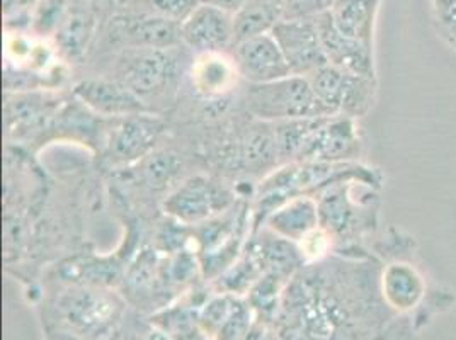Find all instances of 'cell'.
I'll return each instance as SVG.
<instances>
[{
  "label": "cell",
  "mask_w": 456,
  "mask_h": 340,
  "mask_svg": "<svg viewBox=\"0 0 456 340\" xmlns=\"http://www.w3.org/2000/svg\"><path fill=\"white\" fill-rule=\"evenodd\" d=\"M380 190L362 179L342 181L317 192L321 228L332 239L334 254L368 257L364 237L379 228Z\"/></svg>",
  "instance_id": "6da1fadb"
},
{
  "label": "cell",
  "mask_w": 456,
  "mask_h": 340,
  "mask_svg": "<svg viewBox=\"0 0 456 340\" xmlns=\"http://www.w3.org/2000/svg\"><path fill=\"white\" fill-rule=\"evenodd\" d=\"M53 312L60 330L89 340H108L125 315L126 303L111 287L72 284L58 293Z\"/></svg>",
  "instance_id": "7a4b0ae2"
},
{
  "label": "cell",
  "mask_w": 456,
  "mask_h": 340,
  "mask_svg": "<svg viewBox=\"0 0 456 340\" xmlns=\"http://www.w3.org/2000/svg\"><path fill=\"white\" fill-rule=\"evenodd\" d=\"M194 55L184 45L169 48H126L116 63V78L142 101L164 95L179 77L188 76Z\"/></svg>",
  "instance_id": "3957f363"
},
{
  "label": "cell",
  "mask_w": 456,
  "mask_h": 340,
  "mask_svg": "<svg viewBox=\"0 0 456 340\" xmlns=\"http://www.w3.org/2000/svg\"><path fill=\"white\" fill-rule=\"evenodd\" d=\"M244 102L252 117L271 125L332 116L323 108L306 77L289 76L269 84L248 85Z\"/></svg>",
  "instance_id": "277c9868"
},
{
  "label": "cell",
  "mask_w": 456,
  "mask_h": 340,
  "mask_svg": "<svg viewBox=\"0 0 456 340\" xmlns=\"http://www.w3.org/2000/svg\"><path fill=\"white\" fill-rule=\"evenodd\" d=\"M235 206L233 192L218 179L192 175L177 184L164 199V213L186 227L207 223Z\"/></svg>",
  "instance_id": "5b68a950"
},
{
  "label": "cell",
  "mask_w": 456,
  "mask_h": 340,
  "mask_svg": "<svg viewBox=\"0 0 456 340\" xmlns=\"http://www.w3.org/2000/svg\"><path fill=\"white\" fill-rule=\"evenodd\" d=\"M306 78L323 108L332 116H347L358 121L375 106L377 78L353 76L329 63Z\"/></svg>",
  "instance_id": "8992f818"
},
{
  "label": "cell",
  "mask_w": 456,
  "mask_h": 340,
  "mask_svg": "<svg viewBox=\"0 0 456 340\" xmlns=\"http://www.w3.org/2000/svg\"><path fill=\"white\" fill-rule=\"evenodd\" d=\"M166 132V123L153 113L114 117L104 138V158L114 167H125L152 155Z\"/></svg>",
  "instance_id": "52a82bcc"
},
{
  "label": "cell",
  "mask_w": 456,
  "mask_h": 340,
  "mask_svg": "<svg viewBox=\"0 0 456 340\" xmlns=\"http://www.w3.org/2000/svg\"><path fill=\"white\" fill-rule=\"evenodd\" d=\"M181 43L192 55L228 53L237 43L235 16L201 2L181 24Z\"/></svg>",
  "instance_id": "ba28073f"
},
{
  "label": "cell",
  "mask_w": 456,
  "mask_h": 340,
  "mask_svg": "<svg viewBox=\"0 0 456 340\" xmlns=\"http://www.w3.org/2000/svg\"><path fill=\"white\" fill-rule=\"evenodd\" d=\"M271 35L285 55L293 76L308 77L327 65L315 20H283Z\"/></svg>",
  "instance_id": "9c48e42d"
},
{
  "label": "cell",
  "mask_w": 456,
  "mask_h": 340,
  "mask_svg": "<svg viewBox=\"0 0 456 340\" xmlns=\"http://www.w3.org/2000/svg\"><path fill=\"white\" fill-rule=\"evenodd\" d=\"M232 57L242 80L248 85H259L293 76L281 48L271 33L248 36L235 43Z\"/></svg>",
  "instance_id": "30bf717a"
},
{
  "label": "cell",
  "mask_w": 456,
  "mask_h": 340,
  "mask_svg": "<svg viewBox=\"0 0 456 340\" xmlns=\"http://www.w3.org/2000/svg\"><path fill=\"white\" fill-rule=\"evenodd\" d=\"M362 153V140L356 119L347 116H329L312 138L300 162H358Z\"/></svg>",
  "instance_id": "8fae6325"
},
{
  "label": "cell",
  "mask_w": 456,
  "mask_h": 340,
  "mask_svg": "<svg viewBox=\"0 0 456 340\" xmlns=\"http://www.w3.org/2000/svg\"><path fill=\"white\" fill-rule=\"evenodd\" d=\"M74 97L91 113L111 119L132 114L152 113L145 101L114 78L80 80L74 87Z\"/></svg>",
  "instance_id": "7c38bea8"
},
{
  "label": "cell",
  "mask_w": 456,
  "mask_h": 340,
  "mask_svg": "<svg viewBox=\"0 0 456 340\" xmlns=\"http://www.w3.org/2000/svg\"><path fill=\"white\" fill-rule=\"evenodd\" d=\"M315 20L322 39L323 53L329 65L353 76L377 78L373 46L344 36L334 28L327 12L315 18Z\"/></svg>",
  "instance_id": "4fadbf2b"
},
{
  "label": "cell",
  "mask_w": 456,
  "mask_h": 340,
  "mask_svg": "<svg viewBox=\"0 0 456 340\" xmlns=\"http://www.w3.org/2000/svg\"><path fill=\"white\" fill-rule=\"evenodd\" d=\"M380 293L390 310L407 313L424 302L428 284L412 261H392L381 265Z\"/></svg>",
  "instance_id": "5bb4252c"
},
{
  "label": "cell",
  "mask_w": 456,
  "mask_h": 340,
  "mask_svg": "<svg viewBox=\"0 0 456 340\" xmlns=\"http://www.w3.org/2000/svg\"><path fill=\"white\" fill-rule=\"evenodd\" d=\"M188 77L192 91L205 101L227 97L242 80L232 53L194 55Z\"/></svg>",
  "instance_id": "9a60e30c"
},
{
  "label": "cell",
  "mask_w": 456,
  "mask_h": 340,
  "mask_svg": "<svg viewBox=\"0 0 456 340\" xmlns=\"http://www.w3.org/2000/svg\"><path fill=\"white\" fill-rule=\"evenodd\" d=\"M116 36L126 48H169L181 43V26L153 12L119 16L113 20Z\"/></svg>",
  "instance_id": "2e32d148"
},
{
  "label": "cell",
  "mask_w": 456,
  "mask_h": 340,
  "mask_svg": "<svg viewBox=\"0 0 456 340\" xmlns=\"http://www.w3.org/2000/svg\"><path fill=\"white\" fill-rule=\"evenodd\" d=\"M263 225L288 242L300 244L321 227L317 199L314 196H297L269 213Z\"/></svg>",
  "instance_id": "e0dca14e"
},
{
  "label": "cell",
  "mask_w": 456,
  "mask_h": 340,
  "mask_svg": "<svg viewBox=\"0 0 456 340\" xmlns=\"http://www.w3.org/2000/svg\"><path fill=\"white\" fill-rule=\"evenodd\" d=\"M381 0H336L327 12L344 36L375 45V28Z\"/></svg>",
  "instance_id": "ac0fdd59"
},
{
  "label": "cell",
  "mask_w": 456,
  "mask_h": 340,
  "mask_svg": "<svg viewBox=\"0 0 456 340\" xmlns=\"http://www.w3.org/2000/svg\"><path fill=\"white\" fill-rule=\"evenodd\" d=\"M240 160L250 172L276 170L281 162L276 147L274 125L259 121L248 130L240 145Z\"/></svg>",
  "instance_id": "d6986e66"
},
{
  "label": "cell",
  "mask_w": 456,
  "mask_h": 340,
  "mask_svg": "<svg viewBox=\"0 0 456 340\" xmlns=\"http://www.w3.org/2000/svg\"><path fill=\"white\" fill-rule=\"evenodd\" d=\"M323 119L325 117H306V119H291V121L274 123L276 147H278L280 162L283 166L302 160L312 138L322 126Z\"/></svg>",
  "instance_id": "ffe728a7"
},
{
  "label": "cell",
  "mask_w": 456,
  "mask_h": 340,
  "mask_svg": "<svg viewBox=\"0 0 456 340\" xmlns=\"http://www.w3.org/2000/svg\"><path fill=\"white\" fill-rule=\"evenodd\" d=\"M285 20V0H246L235 16L237 41L271 33L273 28Z\"/></svg>",
  "instance_id": "44dd1931"
},
{
  "label": "cell",
  "mask_w": 456,
  "mask_h": 340,
  "mask_svg": "<svg viewBox=\"0 0 456 340\" xmlns=\"http://www.w3.org/2000/svg\"><path fill=\"white\" fill-rule=\"evenodd\" d=\"M200 306L192 302L166 306L153 315L152 323L166 330L174 340H207L198 323Z\"/></svg>",
  "instance_id": "7402d4cb"
},
{
  "label": "cell",
  "mask_w": 456,
  "mask_h": 340,
  "mask_svg": "<svg viewBox=\"0 0 456 340\" xmlns=\"http://www.w3.org/2000/svg\"><path fill=\"white\" fill-rule=\"evenodd\" d=\"M94 14L91 9L72 4L67 18L60 24L57 33V41L63 52L69 55H78L86 50L89 39L94 33Z\"/></svg>",
  "instance_id": "603a6c76"
},
{
  "label": "cell",
  "mask_w": 456,
  "mask_h": 340,
  "mask_svg": "<svg viewBox=\"0 0 456 340\" xmlns=\"http://www.w3.org/2000/svg\"><path fill=\"white\" fill-rule=\"evenodd\" d=\"M74 0H43L39 4L37 16H35V28L41 35L57 33L60 24L67 18Z\"/></svg>",
  "instance_id": "cb8c5ba5"
},
{
  "label": "cell",
  "mask_w": 456,
  "mask_h": 340,
  "mask_svg": "<svg viewBox=\"0 0 456 340\" xmlns=\"http://www.w3.org/2000/svg\"><path fill=\"white\" fill-rule=\"evenodd\" d=\"M151 12L171 20L175 24H183L191 14L198 9L201 0H147Z\"/></svg>",
  "instance_id": "d4e9b609"
},
{
  "label": "cell",
  "mask_w": 456,
  "mask_h": 340,
  "mask_svg": "<svg viewBox=\"0 0 456 340\" xmlns=\"http://www.w3.org/2000/svg\"><path fill=\"white\" fill-rule=\"evenodd\" d=\"M336 0H285V20H315L330 11Z\"/></svg>",
  "instance_id": "484cf974"
},
{
  "label": "cell",
  "mask_w": 456,
  "mask_h": 340,
  "mask_svg": "<svg viewBox=\"0 0 456 340\" xmlns=\"http://www.w3.org/2000/svg\"><path fill=\"white\" fill-rule=\"evenodd\" d=\"M177 169H179V162L174 158V155L157 153V155H151V162L147 166V175L153 186H166L174 179Z\"/></svg>",
  "instance_id": "4316f807"
},
{
  "label": "cell",
  "mask_w": 456,
  "mask_h": 340,
  "mask_svg": "<svg viewBox=\"0 0 456 340\" xmlns=\"http://www.w3.org/2000/svg\"><path fill=\"white\" fill-rule=\"evenodd\" d=\"M435 22H436L437 35L456 52V7L441 16H435Z\"/></svg>",
  "instance_id": "83f0119b"
},
{
  "label": "cell",
  "mask_w": 456,
  "mask_h": 340,
  "mask_svg": "<svg viewBox=\"0 0 456 340\" xmlns=\"http://www.w3.org/2000/svg\"><path fill=\"white\" fill-rule=\"evenodd\" d=\"M203 4H209L213 7H218L222 11H225L228 14H233L237 16L239 11L244 7L246 0H201Z\"/></svg>",
  "instance_id": "f1b7e54d"
},
{
  "label": "cell",
  "mask_w": 456,
  "mask_h": 340,
  "mask_svg": "<svg viewBox=\"0 0 456 340\" xmlns=\"http://www.w3.org/2000/svg\"><path fill=\"white\" fill-rule=\"evenodd\" d=\"M453 7H456V0H433L435 16H441V14L452 11Z\"/></svg>",
  "instance_id": "f546056e"
},
{
  "label": "cell",
  "mask_w": 456,
  "mask_h": 340,
  "mask_svg": "<svg viewBox=\"0 0 456 340\" xmlns=\"http://www.w3.org/2000/svg\"><path fill=\"white\" fill-rule=\"evenodd\" d=\"M48 340H89L84 339V337H78V336H74V334H70V332H63V330H58V332H53V334H50V337Z\"/></svg>",
  "instance_id": "4dcf8cb0"
},
{
  "label": "cell",
  "mask_w": 456,
  "mask_h": 340,
  "mask_svg": "<svg viewBox=\"0 0 456 340\" xmlns=\"http://www.w3.org/2000/svg\"><path fill=\"white\" fill-rule=\"evenodd\" d=\"M263 340H283L281 339V336H280V332H276L274 328H269L267 327L266 334H265V337Z\"/></svg>",
  "instance_id": "1f68e13d"
},
{
  "label": "cell",
  "mask_w": 456,
  "mask_h": 340,
  "mask_svg": "<svg viewBox=\"0 0 456 340\" xmlns=\"http://www.w3.org/2000/svg\"><path fill=\"white\" fill-rule=\"evenodd\" d=\"M108 340H121V339H119V337H118V336H113V337H111V339H108Z\"/></svg>",
  "instance_id": "d6a6232c"
}]
</instances>
